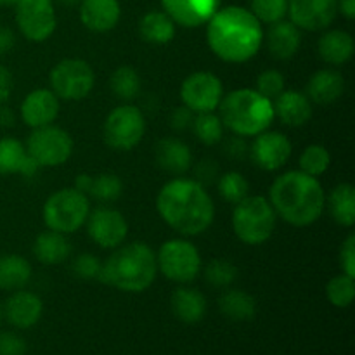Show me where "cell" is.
I'll use <instances>...</instances> for the list:
<instances>
[{
  "instance_id": "obj_1",
  "label": "cell",
  "mask_w": 355,
  "mask_h": 355,
  "mask_svg": "<svg viewBox=\"0 0 355 355\" xmlns=\"http://www.w3.org/2000/svg\"><path fill=\"white\" fill-rule=\"evenodd\" d=\"M156 210L168 227L184 238L207 231L215 217V205L203 184L193 179H173L162 187Z\"/></svg>"
},
{
  "instance_id": "obj_2",
  "label": "cell",
  "mask_w": 355,
  "mask_h": 355,
  "mask_svg": "<svg viewBox=\"0 0 355 355\" xmlns=\"http://www.w3.org/2000/svg\"><path fill=\"white\" fill-rule=\"evenodd\" d=\"M207 42L222 61L234 64L246 62L262 47V23L245 7H224L207 23Z\"/></svg>"
},
{
  "instance_id": "obj_3",
  "label": "cell",
  "mask_w": 355,
  "mask_h": 355,
  "mask_svg": "<svg viewBox=\"0 0 355 355\" xmlns=\"http://www.w3.org/2000/svg\"><path fill=\"white\" fill-rule=\"evenodd\" d=\"M267 200L277 217L293 227H307L318 222L326 207V194L318 177L302 170H290L276 177Z\"/></svg>"
},
{
  "instance_id": "obj_4",
  "label": "cell",
  "mask_w": 355,
  "mask_h": 355,
  "mask_svg": "<svg viewBox=\"0 0 355 355\" xmlns=\"http://www.w3.org/2000/svg\"><path fill=\"white\" fill-rule=\"evenodd\" d=\"M158 274L156 253L146 243L120 245L103 263L99 279L125 293H142Z\"/></svg>"
},
{
  "instance_id": "obj_5",
  "label": "cell",
  "mask_w": 355,
  "mask_h": 355,
  "mask_svg": "<svg viewBox=\"0 0 355 355\" xmlns=\"http://www.w3.org/2000/svg\"><path fill=\"white\" fill-rule=\"evenodd\" d=\"M220 120L239 137H255L270 127L274 116L272 101L263 97L255 89H236L222 97Z\"/></svg>"
},
{
  "instance_id": "obj_6",
  "label": "cell",
  "mask_w": 355,
  "mask_h": 355,
  "mask_svg": "<svg viewBox=\"0 0 355 355\" xmlns=\"http://www.w3.org/2000/svg\"><path fill=\"white\" fill-rule=\"evenodd\" d=\"M277 215L263 196H246L232 211V229L245 245L259 246L269 241L276 229Z\"/></svg>"
},
{
  "instance_id": "obj_7",
  "label": "cell",
  "mask_w": 355,
  "mask_h": 355,
  "mask_svg": "<svg viewBox=\"0 0 355 355\" xmlns=\"http://www.w3.org/2000/svg\"><path fill=\"white\" fill-rule=\"evenodd\" d=\"M90 214V200L76 187L55 191L44 205V222L47 229L71 234L85 224Z\"/></svg>"
},
{
  "instance_id": "obj_8",
  "label": "cell",
  "mask_w": 355,
  "mask_h": 355,
  "mask_svg": "<svg viewBox=\"0 0 355 355\" xmlns=\"http://www.w3.org/2000/svg\"><path fill=\"white\" fill-rule=\"evenodd\" d=\"M158 270L173 283L186 284L198 277L201 270V257L196 246L182 238L163 243L156 255Z\"/></svg>"
},
{
  "instance_id": "obj_9",
  "label": "cell",
  "mask_w": 355,
  "mask_h": 355,
  "mask_svg": "<svg viewBox=\"0 0 355 355\" xmlns=\"http://www.w3.org/2000/svg\"><path fill=\"white\" fill-rule=\"evenodd\" d=\"M51 90L64 101L85 99L96 85V73L83 59H62L49 75Z\"/></svg>"
},
{
  "instance_id": "obj_10",
  "label": "cell",
  "mask_w": 355,
  "mask_h": 355,
  "mask_svg": "<svg viewBox=\"0 0 355 355\" xmlns=\"http://www.w3.org/2000/svg\"><path fill=\"white\" fill-rule=\"evenodd\" d=\"M26 151L38 168L61 166L71 156L73 139L68 132L54 125L33 128L26 141Z\"/></svg>"
},
{
  "instance_id": "obj_11",
  "label": "cell",
  "mask_w": 355,
  "mask_h": 355,
  "mask_svg": "<svg viewBox=\"0 0 355 355\" xmlns=\"http://www.w3.org/2000/svg\"><path fill=\"white\" fill-rule=\"evenodd\" d=\"M146 132L144 114L132 104L114 107L104 121V141L116 151H130L142 141Z\"/></svg>"
},
{
  "instance_id": "obj_12",
  "label": "cell",
  "mask_w": 355,
  "mask_h": 355,
  "mask_svg": "<svg viewBox=\"0 0 355 355\" xmlns=\"http://www.w3.org/2000/svg\"><path fill=\"white\" fill-rule=\"evenodd\" d=\"M16 24L30 42H45L54 33L55 17L52 0H19L16 3Z\"/></svg>"
},
{
  "instance_id": "obj_13",
  "label": "cell",
  "mask_w": 355,
  "mask_h": 355,
  "mask_svg": "<svg viewBox=\"0 0 355 355\" xmlns=\"http://www.w3.org/2000/svg\"><path fill=\"white\" fill-rule=\"evenodd\" d=\"M224 97L220 78L210 71H196L187 76L180 87V99L193 113H211Z\"/></svg>"
},
{
  "instance_id": "obj_14",
  "label": "cell",
  "mask_w": 355,
  "mask_h": 355,
  "mask_svg": "<svg viewBox=\"0 0 355 355\" xmlns=\"http://www.w3.org/2000/svg\"><path fill=\"white\" fill-rule=\"evenodd\" d=\"M85 224L90 239L106 250H114L123 245L128 234V224L123 215L110 207H97L90 210Z\"/></svg>"
},
{
  "instance_id": "obj_15",
  "label": "cell",
  "mask_w": 355,
  "mask_h": 355,
  "mask_svg": "<svg viewBox=\"0 0 355 355\" xmlns=\"http://www.w3.org/2000/svg\"><path fill=\"white\" fill-rule=\"evenodd\" d=\"M336 14L338 0H288V16L298 30H326Z\"/></svg>"
},
{
  "instance_id": "obj_16",
  "label": "cell",
  "mask_w": 355,
  "mask_h": 355,
  "mask_svg": "<svg viewBox=\"0 0 355 355\" xmlns=\"http://www.w3.org/2000/svg\"><path fill=\"white\" fill-rule=\"evenodd\" d=\"M291 149L293 148L286 135L281 132L266 130L255 135V141L250 148V156L259 168L274 172L284 166V163L290 159Z\"/></svg>"
},
{
  "instance_id": "obj_17",
  "label": "cell",
  "mask_w": 355,
  "mask_h": 355,
  "mask_svg": "<svg viewBox=\"0 0 355 355\" xmlns=\"http://www.w3.org/2000/svg\"><path fill=\"white\" fill-rule=\"evenodd\" d=\"M42 314H44L42 298L24 288L12 291V295L2 304L3 321H7L16 329L33 328L40 321Z\"/></svg>"
},
{
  "instance_id": "obj_18",
  "label": "cell",
  "mask_w": 355,
  "mask_h": 355,
  "mask_svg": "<svg viewBox=\"0 0 355 355\" xmlns=\"http://www.w3.org/2000/svg\"><path fill=\"white\" fill-rule=\"evenodd\" d=\"M220 2L222 0H162V6L175 24L200 28L220 9Z\"/></svg>"
},
{
  "instance_id": "obj_19",
  "label": "cell",
  "mask_w": 355,
  "mask_h": 355,
  "mask_svg": "<svg viewBox=\"0 0 355 355\" xmlns=\"http://www.w3.org/2000/svg\"><path fill=\"white\" fill-rule=\"evenodd\" d=\"M59 114V97L51 89H37L21 103V118L31 128L54 123Z\"/></svg>"
},
{
  "instance_id": "obj_20",
  "label": "cell",
  "mask_w": 355,
  "mask_h": 355,
  "mask_svg": "<svg viewBox=\"0 0 355 355\" xmlns=\"http://www.w3.org/2000/svg\"><path fill=\"white\" fill-rule=\"evenodd\" d=\"M120 3L118 0H82L80 2V19L83 26L96 33H106L113 30L120 21Z\"/></svg>"
},
{
  "instance_id": "obj_21",
  "label": "cell",
  "mask_w": 355,
  "mask_h": 355,
  "mask_svg": "<svg viewBox=\"0 0 355 355\" xmlns=\"http://www.w3.org/2000/svg\"><path fill=\"white\" fill-rule=\"evenodd\" d=\"M274 116L288 127H302L312 118V101L298 90L284 89L274 99Z\"/></svg>"
},
{
  "instance_id": "obj_22",
  "label": "cell",
  "mask_w": 355,
  "mask_h": 355,
  "mask_svg": "<svg viewBox=\"0 0 355 355\" xmlns=\"http://www.w3.org/2000/svg\"><path fill=\"white\" fill-rule=\"evenodd\" d=\"M270 55L279 61L291 59L302 45V33L291 21L281 19L270 24L267 35H263Z\"/></svg>"
},
{
  "instance_id": "obj_23",
  "label": "cell",
  "mask_w": 355,
  "mask_h": 355,
  "mask_svg": "<svg viewBox=\"0 0 355 355\" xmlns=\"http://www.w3.org/2000/svg\"><path fill=\"white\" fill-rule=\"evenodd\" d=\"M38 165L30 158L26 146L14 137H0V175H33Z\"/></svg>"
},
{
  "instance_id": "obj_24",
  "label": "cell",
  "mask_w": 355,
  "mask_h": 355,
  "mask_svg": "<svg viewBox=\"0 0 355 355\" xmlns=\"http://www.w3.org/2000/svg\"><path fill=\"white\" fill-rule=\"evenodd\" d=\"M156 162L165 172L182 175L193 165V153L180 139L165 137L156 146Z\"/></svg>"
},
{
  "instance_id": "obj_25",
  "label": "cell",
  "mask_w": 355,
  "mask_h": 355,
  "mask_svg": "<svg viewBox=\"0 0 355 355\" xmlns=\"http://www.w3.org/2000/svg\"><path fill=\"white\" fill-rule=\"evenodd\" d=\"M343 90H345V80L342 73L335 69H319L309 80L307 97L312 103L326 106L340 99Z\"/></svg>"
},
{
  "instance_id": "obj_26",
  "label": "cell",
  "mask_w": 355,
  "mask_h": 355,
  "mask_svg": "<svg viewBox=\"0 0 355 355\" xmlns=\"http://www.w3.org/2000/svg\"><path fill=\"white\" fill-rule=\"evenodd\" d=\"M170 304L173 315L186 324H196L207 314V298L194 288H177Z\"/></svg>"
},
{
  "instance_id": "obj_27",
  "label": "cell",
  "mask_w": 355,
  "mask_h": 355,
  "mask_svg": "<svg viewBox=\"0 0 355 355\" xmlns=\"http://www.w3.org/2000/svg\"><path fill=\"white\" fill-rule=\"evenodd\" d=\"M69 253H71V243L68 241L66 234H61V232L47 229L35 239L33 255L44 266H58L68 260Z\"/></svg>"
},
{
  "instance_id": "obj_28",
  "label": "cell",
  "mask_w": 355,
  "mask_h": 355,
  "mask_svg": "<svg viewBox=\"0 0 355 355\" xmlns=\"http://www.w3.org/2000/svg\"><path fill=\"white\" fill-rule=\"evenodd\" d=\"M319 55L328 64L340 66L345 64L354 55V38L352 35L343 30H329L319 38L318 44Z\"/></svg>"
},
{
  "instance_id": "obj_29",
  "label": "cell",
  "mask_w": 355,
  "mask_h": 355,
  "mask_svg": "<svg viewBox=\"0 0 355 355\" xmlns=\"http://www.w3.org/2000/svg\"><path fill=\"white\" fill-rule=\"evenodd\" d=\"M31 266L24 257L7 253L0 255V290L17 291L23 290L31 279Z\"/></svg>"
},
{
  "instance_id": "obj_30",
  "label": "cell",
  "mask_w": 355,
  "mask_h": 355,
  "mask_svg": "<svg viewBox=\"0 0 355 355\" xmlns=\"http://www.w3.org/2000/svg\"><path fill=\"white\" fill-rule=\"evenodd\" d=\"M139 31H141V37L149 44L165 45L175 37V23L165 10H151L142 16Z\"/></svg>"
},
{
  "instance_id": "obj_31",
  "label": "cell",
  "mask_w": 355,
  "mask_h": 355,
  "mask_svg": "<svg viewBox=\"0 0 355 355\" xmlns=\"http://www.w3.org/2000/svg\"><path fill=\"white\" fill-rule=\"evenodd\" d=\"M328 208L336 224L352 227L355 224V189L352 184H338L329 193Z\"/></svg>"
},
{
  "instance_id": "obj_32",
  "label": "cell",
  "mask_w": 355,
  "mask_h": 355,
  "mask_svg": "<svg viewBox=\"0 0 355 355\" xmlns=\"http://www.w3.org/2000/svg\"><path fill=\"white\" fill-rule=\"evenodd\" d=\"M218 309L231 321H250L257 314L255 298L241 290H227L218 298Z\"/></svg>"
},
{
  "instance_id": "obj_33",
  "label": "cell",
  "mask_w": 355,
  "mask_h": 355,
  "mask_svg": "<svg viewBox=\"0 0 355 355\" xmlns=\"http://www.w3.org/2000/svg\"><path fill=\"white\" fill-rule=\"evenodd\" d=\"M111 90L118 99H135L141 92V76L130 66H120L111 75Z\"/></svg>"
},
{
  "instance_id": "obj_34",
  "label": "cell",
  "mask_w": 355,
  "mask_h": 355,
  "mask_svg": "<svg viewBox=\"0 0 355 355\" xmlns=\"http://www.w3.org/2000/svg\"><path fill=\"white\" fill-rule=\"evenodd\" d=\"M193 130L203 144L214 146L222 141L224 125H222L220 116H217L214 111L211 113H198L193 121Z\"/></svg>"
},
{
  "instance_id": "obj_35",
  "label": "cell",
  "mask_w": 355,
  "mask_h": 355,
  "mask_svg": "<svg viewBox=\"0 0 355 355\" xmlns=\"http://www.w3.org/2000/svg\"><path fill=\"white\" fill-rule=\"evenodd\" d=\"M355 277L347 274H338L326 284V297L333 307L347 309L354 302L355 297Z\"/></svg>"
},
{
  "instance_id": "obj_36",
  "label": "cell",
  "mask_w": 355,
  "mask_h": 355,
  "mask_svg": "<svg viewBox=\"0 0 355 355\" xmlns=\"http://www.w3.org/2000/svg\"><path fill=\"white\" fill-rule=\"evenodd\" d=\"M218 194L222 196V200L227 201L231 205H238L239 201L245 200L248 196L250 184L245 179V175L239 172H227L218 179L217 182Z\"/></svg>"
},
{
  "instance_id": "obj_37",
  "label": "cell",
  "mask_w": 355,
  "mask_h": 355,
  "mask_svg": "<svg viewBox=\"0 0 355 355\" xmlns=\"http://www.w3.org/2000/svg\"><path fill=\"white\" fill-rule=\"evenodd\" d=\"M121 191H123V184L120 177L114 173H101V175L92 177L89 194L101 203H111L121 196Z\"/></svg>"
},
{
  "instance_id": "obj_38",
  "label": "cell",
  "mask_w": 355,
  "mask_h": 355,
  "mask_svg": "<svg viewBox=\"0 0 355 355\" xmlns=\"http://www.w3.org/2000/svg\"><path fill=\"white\" fill-rule=\"evenodd\" d=\"M331 156L329 151L321 144H311L300 155V170L307 175L319 177L329 168Z\"/></svg>"
},
{
  "instance_id": "obj_39",
  "label": "cell",
  "mask_w": 355,
  "mask_h": 355,
  "mask_svg": "<svg viewBox=\"0 0 355 355\" xmlns=\"http://www.w3.org/2000/svg\"><path fill=\"white\" fill-rule=\"evenodd\" d=\"M238 277V269L227 259H214L205 267V279L214 288H229Z\"/></svg>"
},
{
  "instance_id": "obj_40",
  "label": "cell",
  "mask_w": 355,
  "mask_h": 355,
  "mask_svg": "<svg viewBox=\"0 0 355 355\" xmlns=\"http://www.w3.org/2000/svg\"><path fill=\"white\" fill-rule=\"evenodd\" d=\"M250 10L260 23L274 24L286 17L288 0H250Z\"/></svg>"
},
{
  "instance_id": "obj_41",
  "label": "cell",
  "mask_w": 355,
  "mask_h": 355,
  "mask_svg": "<svg viewBox=\"0 0 355 355\" xmlns=\"http://www.w3.org/2000/svg\"><path fill=\"white\" fill-rule=\"evenodd\" d=\"M284 87H286L284 75L281 71H277V69H266V71H262L257 76L255 90L270 101L276 99L283 92Z\"/></svg>"
},
{
  "instance_id": "obj_42",
  "label": "cell",
  "mask_w": 355,
  "mask_h": 355,
  "mask_svg": "<svg viewBox=\"0 0 355 355\" xmlns=\"http://www.w3.org/2000/svg\"><path fill=\"white\" fill-rule=\"evenodd\" d=\"M101 269H103V262L90 253L76 257L73 262V272L82 279H99Z\"/></svg>"
},
{
  "instance_id": "obj_43",
  "label": "cell",
  "mask_w": 355,
  "mask_h": 355,
  "mask_svg": "<svg viewBox=\"0 0 355 355\" xmlns=\"http://www.w3.org/2000/svg\"><path fill=\"white\" fill-rule=\"evenodd\" d=\"M26 340L16 331H0V355H26Z\"/></svg>"
},
{
  "instance_id": "obj_44",
  "label": "cell",
  "mask_w": 355,
  "mask_h": 355,
  "mask_svg": "<svg viewBox=\"0 0 355 355\" xmlns=\"http://www.w3.org/2000/svg\"><path fill=\"white\" fill-rule=\"evenodd\" d=\"M340 266L343 274L355 277V236L350 234L340 248Z\"/></svg>"
},
{
  "instance_id": "obj_45",
  "label": "cell",
  "mask_w": 355,
  "mask_h": 355,
  "mask_svg": "<svg viewBox=\"0 0 355 355\" xmlns=\"http://www.w3.org/2000/svg\"><path fill=\"white\" fill-rule=\"evenodd\" d=\"M170 121H172V127L175 128V130H186V128L193 127L194 113L189 110V107L180 106L173 111Z\"/></svg>"
},
{
  "instance_id": "obj_46",
  "label": "cell",
  "mask_w": 355,
  "mask_h": 355,
  "mask_svg": "<svg viewBox=\"0 0 355 355\" xmlns=\"http://www.w3.org/2000/svg\"><path fill=\"white\" fill-rule=\"evenodd\" d=\"M12 87H14L12 73H10L6 66L0 64V106L7 104L10 94H12Z\"/></svg>"
},
{
  "instance_id": "obj_47",
  "label": "cell",
  "mask_w": 355,
  "mask_h": 355,
  "mask_svg": "<svg viewBox=\"0 0 355 355\" xmlns=\"http://www.w3.org/2000/svg\"><path fill=\"white\" fill-rule=\"evenodd\" d=\"M14 44H16V37H14L12 30L7 26H0V55L12 51Z\"/></svg>"
},
{
  "instance_id": "obj_48",
  "label": "cell",
  "mask_w": 355,
  "mask_h": 355,
  "mask_svg": "<svg viewBox=\"0 0 355 355\" xmlns=\"http://www.w3.org/2000/svg\"><path fill=\"white\" fill-rule=\"evenodd\" d=\"M338 12L352 21L355 17V0H338Z\"/></svg>"
},
{
  "instance_id": "obj_49",
  "label": "cell",
  "mask_w": 355,
  "mask_h": 355,
  "mask_svg": "<svg viewBox=\"0 0 355 355\" xmlns=\"http://www.w3.org/2000/svg\"><path fill=\"white\" fill-rule=\"evenodd\" d=\"M14 125V113L3 104L0 106V127H12Z\"/></svg>"
},
{
  "instance_id": "obj_50",
  "label": "cell",
  "mask_w": 355,
  "mask_h": 355,
  "mask_svg": "<svg viewBox=\"0 0 355 355\" xmlns=\"http://www.w3.org/2000/svg\"><path fill=\"white\" fill-rule=\"evenodd\" d=\"M90 184H92V177L87 175V173H82V175L76 177L75 180V187L82 193H85L89 196V189H90Z\"/></svg>"
},
{
  "instance_id": "obj_51",
  "label": "cell",
  "mask_w": 355,
  "mask_h": 355,
  "mask_svg": "<svg viewBox=\"0 0 355 355\" xmlns=\"http://www.w3.org/2000/svg\"><path fill=\"white\" fill-rule=\"evenodd\" d=\"M59 3H62V6H68V7H73V6H78L82 0H58Z\"/></svg>"
},
{
  "instance_id": "obj_52",
  "label": "cell",
  "mask_w": 355,
  "mask_h": 355,
  "mask_svg": "<svg viewBox=\"0 0 355 355\" xmlns=\"http://www.w3.org/2000/svg\"><path fill=\"white\" fill-rule=\"evenodd\" d=\"M19 0H0V7H9V6H16Z\"/></svg>"
},
{
  "instance_id": "obj_53",
  "label": "cell",
  "mask_w": 355,
  "mask_h": 355,
  "mask_svg": "<svg viewBox=\"0 0 355 355\" xmlns=\"http://www.w3.org/2000/svg\"><path fill=\"white\" fill-rule=\"evenodd\" d=\"M2 321H3V315H2V304H0V326H2Z\"/></svg>"
}]
</instances>
